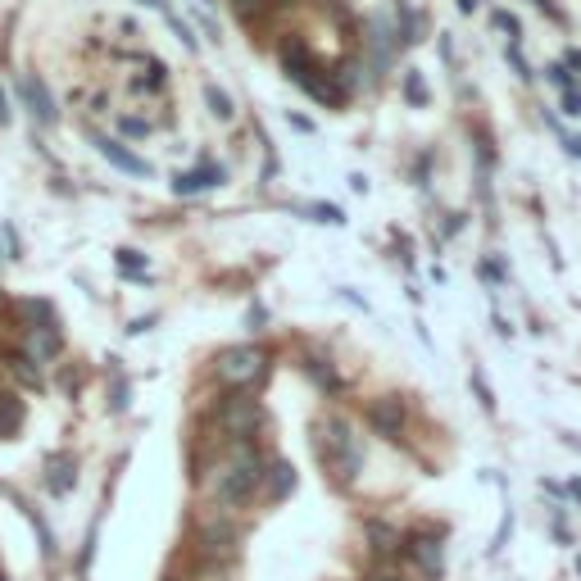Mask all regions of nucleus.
I'll use <instances>...</instances> for the list:
<instances>
[{"label": "nucleus", "instance_id": "1", "mask_svg": "<svg viewBox=\"0 0 581 581\" xmlns=\"http://www.w3.org/2000/svg\"><path fill=\"white\" fill-rule=\"evenodd\" d=\"M259 482H264V454H259L250 441H232V450L209 468L205 495L214 504H223V509H232V504L246 500Z\"/></svg>", "mask_w": 581, "mask_h": 581}, {"label": "nucleus", "instance_id": "2", "mask_svg": "<svg viewBox=\"0 0 581 581\" xmlns=\"http://www.w3.org/2000/svg\"><path fill=\"white\" fill-rule=\"evenodd\" d=\"M318 459L327 463V473H332L336 482L350 486L364 473V441H359L355 427L345 423V418H327V423L318 427Z\"/></svg>", "mask_w": 581, "mask_h": 581}, {"label": "nucleus", "instance_id": "3", "mask_svg": "<svg viewBox=\"0 0 581 581\" xmlns=\"http://www.w3.org/2000/svg\"><path fill=\"white\" fill-rule=\"evenodd\" d=\"M264 364H268V355L259 350V345H232V350H223V355L214 359V377L223 386H250V382H259L264 377Z\"/></svg>", "mask_w": 581, "mask_h": 581}, {"label": "nucleus", "instance_id": "4", "mask_svg": "<svg viewBox=\"0 0 581 581\" xmlns=\"http://www.w3.org/2000/svg\"><path fill=\"white\" fill-rule=\"evenodd\" d=\"M218 427H223L232 441H250L259 427V404L246 400V395H232V400H223V409H218Z\"/></svg>", "mask_w": 581, "mask_h": 581}, {"label": "nucleus", "instance_id": "5", "mask_svg": "<svg viewBox=\"0 0 581 581\" xmlns=\"http://www.w3.org/2000/svg\"><path fill=\"white\" fill-rule=\"evenodd\" d=\"M404 559L414 563L418 572H423V577H441V568H445V545L436 541V536H409V541H404Z\"/></svg>", "mask_w": 581, "mask_h": 581}, {"label": "nucleus", "instance_id": "6", "mask_svg": "<svg viewBox=\"0 0 581 581\" xmlns=\"http://www.w3.org/2000/svg\"><path fill=\"white\" fill-rule=\"evenodd\" d=\"M91 146H96L100 155H105L114 168L132 173V178H150V164H146V159H137L128 146H119V141H114V137H100V132H91Z\"/></svg>", "mask_w": 581, "mask_h": 581}, {"label": "nucleus", "instance_id": "7", "mask_svg": "<svg viewBox=\"0 0 581 581\" xmlns=\"http://www.w3.org/2000/svg\"><path fill=\"white\" fill-rule=\"evenodd\" d=\"M368 423L386 436V441H400V427H404V404L395 395H382V400L368 404Z\"/></svg>", "mask_w": 581, "mask_h": 581}, {"label": "nucleus", "instance_id": "8", "mask_svg": "<svg viewBox=\"0 0 581 581\" xmlns=\"http://www.w3.org/2000/svg\"><path fill=\"white\" fill-rule=\"evenodd\" d=\"M19 96L28 100V109H32V119H37V123H55L60 109H55V100H50V91L41 87L37 73H23V78H19Z\"/></svg>", "mask_w": 581, "mask_h": 581}, {"label": "nucleus", "instance_id": "9", "mask_svg": "<svg viewBox=\"0 0 581 581\" xmlns=\"http://www.w3.org/2000/svg\"><path fill=\"white\" fill-rule=\"evenodd\" d=\"M60 355V332H23V359L37 368H50Z\"/></svg>", "mask_w": 581, "mask_h": 581}, {"label": "nucleus", "instance_id": "10", "mask_svg": "<svg viewBox=\"0 0 581 581\" xmlns=\"http://www.w3.org/2000/svg\"><path fill=\"white\" fill-rule=\"evenodd\" d=\"M19 314L28 318V332H55L60 327V314H55V305H46V300H19Z\"/></svg>", "mask_w": 581, "mask_h": 581}, {"label": "nucleus", "instance_id": "11", "mask_svg": "<svg viewBox=\"0 0 581 581\" xmlns=\"http://www.w3.org/2000/svg\"><path fill=\"white\" fill-rule=\"evenodd\" d=\"M218 182H223L218 168H196V173H182V178L173 182V191H178V196H196V191H209V187H218Z\"/></svg>", "mask_w": 581, "mask_h": 581}, {"label": "nucleus", "instance_id": "12", "mask_svg": "<svg viewBox=\"0 0 581 581\" xmlns=\"http://www.w3.org/2000/svg\"><path fill=\"white\" fill-rule=\"evenodd\" d=\"M291 491H296V468L277 459L273 468H268V495H273V500H286Z\"/></svg>", "mask_w": 581, "mask_h": 581}, {"label": "nucleus", "instance_id": "13", "mask_svg": "<svg viewBox=\"0 0 581 581\" xmlns=\"http://www.w3.org/2000/svg\"><path fill=\"white\" fill-rule=\"evenodd\" d=\"M73 482H78V477H73V459H69V454L50 459V477H46L50 491H55V495H69V491H73Z\"/></svg>", "mask_w": 581, "mask_h": 581}, {"label": "nucleus", "instance_id": "14", "mask_svg": "<svg viewBox=\"0 0 581 581\" xmlns=\"http://www.w3.org/2000/svg\"><path fill=\"white\" fill-rule=\"evenodd\" d=\"M23 427V404L19 395H0V436H14Z\"/></svg>", "mask_w": 581, "mask_h": 581}, {"label": "nucleus", "instance_id": "15", "mask_svg": "<svg viewBox=\"0 0 581 581\" xmlns=\"http://www.w3.org/2000/svg\"><path fill=\"white\" fill-rule=\"evenodd\" d=\"M309 377H314L323 391H341V377H336V368H332V359H318V355H309Z\"/></svg>", "mask_w": 581, "mask_h": 581}, {"label": "nucleus", "instance_id": "16", "mask_svg": "<svg viewBox=\"0 0 581 581\" xmlns=\"http://www.w3.org/2000/svg\"><path fill=\"white\" fill-rule=\"evenodd\" d=\"M368 536H373V541H377V545H373L377 554H391L395 545H400V536H395L391 527H382V522H368Z\"/></svg>", "mask_w": 581, "mask_h": 581}, {"label": "nucleus", "instance_id": "17", "mask_svg": "<svg viewBox=\"0 0 581 581\" xmlns=\"http://www.w3.org/2000/svg\"><path fill=\"white\" fill-rule=\"evenodd\" d=\"M10 373L19 377L23 386H37V373H32V368H28V359H23V355H10Z\"/></svg>", "mask_w": 581, "mask_h": 581}, {"label": "nucleus", "instance_id": "18", "mask_svg": "<svg viewBox=\"0 0 581 581\" xmlns=\"http://www.w3.org/2000/svg\"><path fill=\"white\" fill-rule=\"evenodd\" d=\"M209 105H214V114H218V119H232V100H227L218 87H209Z\"/></svg>", "mask_w": 581, "mask_h": 581}, {"label": "nucleus", "instance_id": "19", "mask_svg": "<svg viewBox=\"0 0 581 581\" xmlns=\"http://www.w3.org/2000/svg\"><path fill=\"white\" fill-rule=\"evenodd\" d=\"M232 5H237V14H241V19H250V14L268 10V0H232Z\"/></svg>", "mask_w": 581, "mask_h": 581}, {"label": "nucleus", "instance_id": "20", "mask_svg": "<svg viewBox=\"0 0 581 581\" xmlns=\"http://www.w3.org/2000/svg\"><path fill=\"white\" fill-rule=\"evenodd\" d=\"M473 386H477V395H482V404H486V409H495V395H491V386H486V377L477 373V368H473Z\"/></svg>", "mask_w": 581, "mask_h": 581}, {"label": "nucleus", "instance_id": "21", "mask_svg": "<svg viewBox=\"0 0 581 581\" xmlns=\"http://www.w3.org/2000/svg\"><path fill=\"white\" fill-rule=\"evenodd\" d=\"M119 128H123V132H128V137H141V132H146V123H137V119H123V123H119Z\"/></svg>", "mask_w": 581, "mask_h": 581}, {"label": "nucleus", "instance_id": "22", "mask_svg": "<svg viewBox=\"0 0 581 581\" xmlns=\"http://www.w3.org/2000/svg\"><path fill=\"white\" fill-rule=\"evenodd\" d=\"M119 264H123V268H141V255H137V250H123Z\"/></svg>", "mask_w": 581, "mask_h": 581}, {"label": "nucleus", "instance_id": "23", "mask_svg": "<svg viewBox=\"0 0 581 581\" xmlns=\"http://www.w3.org/2000/svg\"><path fill=\"white\" fill-rule=\"evenodd\" d=\"M0 123H10V100H5V87H0Z\"/></svg>", "mask_w": 581, "mask_h": 581}, {"label": "nucleus", "instance_id": "24", "mask_svg": "<svg viewBox=\"0 0 581 581\" xmlns=\"http://www.w3.org/2000/svg\"><path fill=\"white\" fill-rule=\"evenodd\" d=\"M568 491H572V495H577V500H581V482H572V486H568Z\"/></svg>", "mask_w": 581, "mask_h": 581}]
</instances>
